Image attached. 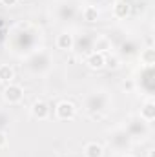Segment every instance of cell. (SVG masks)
I'll list each match as a JSON object with an SVG mask.
<instances>
[{
  "label": "cell",
  "mask_w": 155,
  "mask_h": 157,
  "mask_svg": "<svg viewBox=\"0 0 155 157\" xmlns=\"http://www.w3.org/2000/svg\"><path fill=\"white\" fill-rule=\"evenodd\" d=\"M57 115H59V119H62V121H70V119L75 117V106L71 102H68V101H62L57 106Z\"/></svg>",
  "instance_id": "obj_1"
},
{
  "label": "cell",
  "mask_w": 155,
  "mask_h": 157,
  "mask_svg": "<svg viewBox=\"0 0 155 157\" xmlns=\"http://www.w3.org/2000/svg\"><path fill=\"white\" fill-rule=\"evenodd\" d=\"M6 101H9V102H18L20 99H22V95H24V91H22V88L20 86H17V84H11V86H7L6 88Z\"/></svg>",
  "instance_id": "obj_2"
},
{
  "label": "cell",
  "mask_w": 155,
  "mask_h": 157,
  "mask_svg": "<svg viewBox=\"0 0 155 157\" xmlns=\"http://www.w3.org/2000/svg\"><path fill=\"white\" fill-rule=\"evenodd\" d=\"M31 113H33V117H37V119H46L49 115V108H47V104L44 101H37L33 104V108H31Z\"/></svg>",
  "instance_id": "obj_3"
},
{
  "label": "cell",
  "mask_w": 155,
  "mask_h": 157,
  "mask_svg": "<svg viewBox=\"0 0 155 157\" xmlns=\"http://www.w3.org/2000/svg\"><path fill=\"white\" fill-rule=\"evenodd\" d=\"M86 64H88L91 70H100V68L106 64V59H104V55H102V53H93V55H89V57H88Z\"/></svg>",
  "instance_id": "obj_4"
},
{
  "label": "cell",
  "mask_w": 155,
  "mask_h": 157,
  "mask_svg": "<svg viewBox=\"0 0 155 157\" xmlns=\"http://www.w3.org/2000/svg\"><path fill=\"white\" fill-rule=\"evenodd\" d=\"M57 44H59V48L60 49H71V46H73V37L70 35V33H62L59 40H57Z\"/></svg>",
  "instance_id": "obj_5"
},
{
  "label": "cell",
  "mask_w": 155,
  "mask_h": 157,
  "mask_svg": "<svg viewBox=\"0 0 155 157\" xmlns=\"http://www.w3.org/2000/svg\"><path fill=\"white\" fill-rule=\"evenodd\" d=\"M86 157H102V148L97 143H89L86 146Z\"/></svg>",
  "instance_id": "obj_6"
},
{
  "label": "cell",
  "mask_w": 155,
  "mask_h": 157,
  "mask_svg": "<svg viewBox=\"0 0 155 157\" xmlns=\"http://www.w3.org/2000/svg\"><path fill=\"white\" fill-rule=\"evenodd\" d=\"M113 11H115V17H119V18H124V17L130 13V6H128L126 2H117L115 7H113Z\"/></svg>",
  "instance_id": "obj_7"
},
{
  "label": "cell",
  "mask_w": 155,
  "mask_h": 157,
  "mask_svg": "<svg viewBox=\"0 0 155 157\" xmlns=\"http://www.w3.org/2000/svg\"><path fill=\"white\" fill-rule=\"evenodd\" d=\"M141 113H142V117L146 119V121H153V119H155V104L152 102V101H150V102H146Z\"/></svg>",
  "instance_id": "obj_8"
},
{
  "label": "cell",
  "mask_w": 155,
  "mask_h": 157,
  "mask_svg": "<svg viewBox=\"0 0 155 157\" xmlns=\"http://www.w3.org/2000/svg\"><path fill=\"white\" fill-rule=\"evenodd\" d=\"M13 77H15V71L9 66H0V80L2 82H9Z\"/></svg>",
  "instance_id": "obj_9"
},
{
  "label": "cell",
  "mask_w": 155,
  "mask_h": 157,
  "mask_svg": "<svg viewBox=\"0 0 155 157\" xmlns=\"http://www.w3.org/2000/svg\"><path fill=\"white\" fill-rule=\"evenodd\" d=\"M97 18H99V11H97L95 7H86V9H84V20L95 22Z\"/></svg>",
  "instance_id": "obj_10"
},
{
  "label": "cell",
  "mask_w": 155,
  "mask_h": 157,
  "mask_svg": "<svg viewBox=\"0 0 155 157\" xmlns=\"http://www.w3.org/2000/svg\"><path fill=\"white\" fill-rule=\"evenodd\" d=\"M148 66H152L153 64V60H155V55H153V49H146L144 53H142V57H141Z\"/></svg>",
  "instance_id": "obj_11"
},
{
  "label": "cell",
  "mask_w": 155,
  "mask_h": 157,
  "mask_svg": "<svg viewBox=\"0 0 155 157\" xmlns=\"http://www.w3.org/2000/svg\"><path fill=\"white\" fill-rule=\"evenodd\" d=\"M4 144H6V133H4V132H0V148H2Z\"/></svg>",
  "instance_id": "obj_12"
},
{
  "label": "cell",
  "mask_w": 155,
  "mask_h": 157,
  "mask_svg": "<svg viewBox=\"0 0 155 157\" xmlns=\"http://www.w3.org/2000/svg\"><path fill=\"white\" fill-rule=\"evenodd\" d=\"M2 4H4V6H15L17 0H2Z\"/></svg>",
  "instance_id": "obj_13"
},
{
  "label": "cell",
  "mask_w": 155,
  "mask_h": 157,
  "mask_svg": "<svg viewBox=\"0 0 155 157\" xmlns=\"http://www.w3.org/2000/svg\"><path fill=\"white\" fill-rule=\"evenodd\" d=\"M108 62H110V66H112V68H117V59H110Z\"/></svg>",
  "instance_id": "obj_14"
},
{
  "label": "cell",
  "mask_w": 155,
  "mask_h": 157,
  "mask_svg": "<svg viewBox=\"0 0 155 157\" xmlns=\"http://www.w3.org/2000/svg\"><path fill=\"white\" fill-rule=\"evenodd\" d=\"M148 157H153V152H148Z\"/></svg>",
  "instance_id": "obj_15"
},
{
  "label": "cell",
  "mask_w": 155,
  "mask_h": 157,
  "mask_svg": "<svg viewBox=\"0 0 155 157\" xmlns=\"http://www.w3.org/2000/svg\"><path fill=\"white\" fill-rule=\"evenodd\" d=\"M126 157H131V155H126Z\"/></svg>",
  "instance_id": "obj_16"
}]
</instances>
